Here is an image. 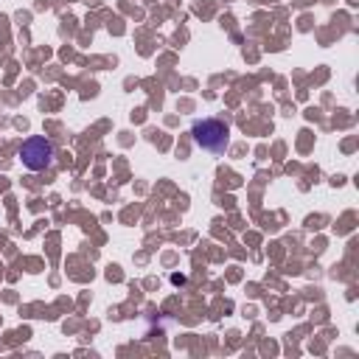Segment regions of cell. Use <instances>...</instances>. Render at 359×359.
Listing matches in <instances>:
<instances>
[{"mask_svg":"<svg viewBox=\"0 0 359 359\" xmlns=\"http://www.w3.org/2000/svg\"><path fill=\"white\" fill-rule=\"evenodd\" d=\"M191 137L202 151L222 154L227 149V143H230V126L224 121H219V118H202V121H194Z\"/></svg>","mask_w":359,"mask_h":359,"instance_id":"cell-1","label":"cell"},{"mask_svg":"<svg viewBox=\"0 0 359 359\" xmlns=\"http://www.w3.org/2000/svg\"><path fill=\"white\" fill-rule=\"evenodd\" d=\"M17 154H20V163L28 171H45V168H50V163L56 157V149H53V143L45 135H34V137L20 143Z\"/></svg>","mask_w":359,"mask_h":359,"instance_id":"cell-2","label":"cell"}]
</instances>
